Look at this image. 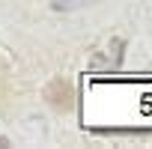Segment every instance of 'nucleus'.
<instances>
[{"instance_id":"obj_1","label":"nucleus","mask_w":152,"mask_h":149,"mask_svg":"<svg viewBox=\"0 0 152 149\" xmlns=\"http://www.w3.org/2000/svg\"><path fill=\"white\" fill-rule=\"evenodd\" d=\"M3 146H9V143H6V137H0V149H3Z\"/></svg>"}]
</instances>
